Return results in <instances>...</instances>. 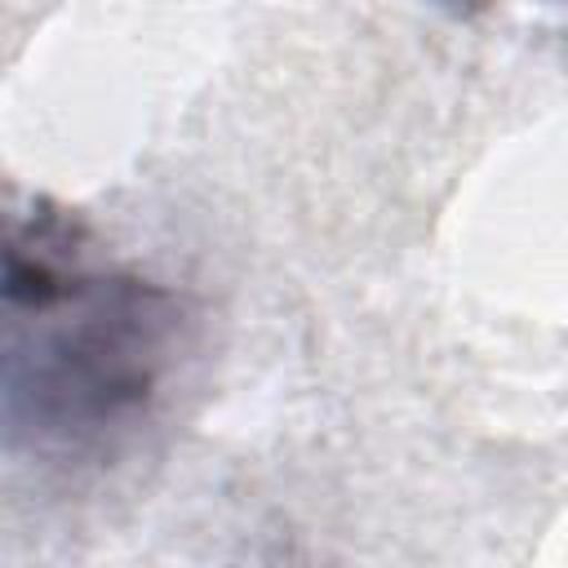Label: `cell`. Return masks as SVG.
<instances>
[{
  "label": "cell",
  "instance_id": "obj_1",
  "mask_svg": "<svg viewBox=\"0 0 568 568\" xmlns=\"http://www.w3.org/2000/svg\"><path fill=\"white\" fill-rule=\"evenodd\" d=\"M4 306L9 448L58 462L120 448L186 355L182 297L124 271H89L80 231L58 213L9 231Z\"/></svg>",
  "mask_w": 568,
  "mask_h": 568
}]
</instances>
